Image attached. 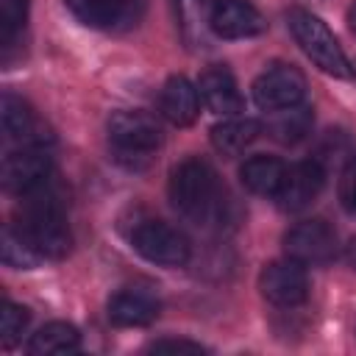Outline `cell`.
I'll return each mask as SVG.
<instances>
[{
  "label": "cell",
  "mask_w": 356,
  "mask_h": 356,
  "mask_svg": "<svg viewBox=\"0 0 356 356\" xmlns=\"http://www.w3.org/2000/svg\"><path fill=\"white\" fill-rule=\"evenodd\" d=\"M106 314L114 325L142 328L159 317V300L145 289H120L108 298Z\"/></svg>",
  "instance_id": "obj_15"
},
{
  "label": "cell",
  "mask_w": 356,
  "mask_h": 356,
  "mask_svg": "<svg viewBox=\"0 0 356 356\" xmlns=\"http://www.w3.org/2000/svg\"><path fill=\"white\" fill-rule=\"evenodd\" d=\"M259 289H261V298L270 300L273 306L292 309L306 300L309 278H306L303 264H298L295 259L270 261L259 275Z\"/></svg>",
  "instance_id": "obj_8"
},
{
  "label": "cell",
  "mask_w": 356,
  "mask_h": 356,
  "mask_svg": "<svg viewBox=\"0 0 356 356\" xmlns=\"http://www.w3.org/2000/svg\"><path fill=\"white\" fill-rule=\"evenodd\" d=\"M286 25H289L295 42L300 44V50L314 61V67H320L323 72H328L334 78H350L353 75L342 44L337 42V36L328 31V25L317 14H312L306 8H289Z\"/></svg>",
  "instance_id": "obj_3"
},
{
  "label": "cell",
  "mask_w": 356,
  "mask_h": 356,
  "mask_svg": "<svg viewBox=\"0 0 356 356\" xmlns=\"http://www.w3.org/2000/svg\"><path fill=\"white\" fill-rule=\"evenodd\" d=\"M31 320V312L19 303H11V300H3V314H0V339H3V348H14L19 339H22V331Z\"/></svg>",
  "instance_id": "obj_23"
},
{
  "label": "cell",
  "mask_w": 356,
  "mask_h": 356,
  "mask_svg": "<svg viewBox=\"0 0 356 356\" xmlns=\"http://www.w3.org/2000/svg\"><path fill=\"white\" fill-rule=\"evenodd\" d=\"M108 142L120 159H150L161 145V128L145 111H117L108 120Z\"/></svg>",
  "instance_id": "obj_5"
},
{
  "label": "cell",
  "mask_w": 356,
  "mask_h": 356,
  "mask_svg": "<svg viewBox=\"0 0 356 356\" xmlns=\"http://www.w3.org/2000/svg\"><path fill=\"white\" fill-rule=\"evenodd\" d=\"M159 106H161V114L172 125H192L200 114V92H197V86L189 83V78L172 75L161 86Z\"/></svg>",
  "instance_id": "obj_16"
},
{
  "label": "cell",
  "mask_w": 356,
  "mask_h": 356,
  "mask_svg": "<svg viewBox=\"0 0 356 356\" xmlns=\"http://www.w3.org/2000/svg\"><path fill=\"white\" fill-rule=\"evenodd\" d=\"M17 228L42 259H61L72 245L67 217H64V203L47 184L22 195Z\"/></svg>",
  "instance_id": "obj_1"
},
{
  "label": "cell",
  "mask_w": 356,
  "mask_h": 356,
  "mask_svg": "<svg viewBox=\"0 0 356 356\" xmlns=\"http://www.w3.org/2000/svg\"><path fill=\"white\" fill-rule=\"evenodd\" d=\"M286 167L275 159V156H253L242 164L239 178L245 184V189H250L253 195H264V197H275L281 181H284Z\"/></svg>",
  "instance_id": "obj_18"
},
{
  "label": "cell",
  "mask_w": 356,
  "mask_h": 356,
  "mask_svg": "<svg viewBox=\"0 0 356 356\" xmlns=\"http://www.w3.org/2000/svg\"><path fill=\"white\" fill-rule=\"evenodd\" d=\"M0 122H3L6 139L19 142L22 147H28V145L44 147V142L53 139L47 134V125L36 117V111L22 97H17L14 92H3V100H0Z\"/></svg>",
  "instance_id": "obj_11"
},
{
  "label": "cell",
  "mask_w": 356,
  "mask_h": 356,
  "mask_svg": "<svg viewBox=\"0 0 356 356\" xmlns=\"http://www.w3.org/2000/svg\"><path fill=\"white\" fill-rule=\"evenodd\" d=\"M348 25H350V31L356 33V0H353V6L348 8Z\"/></svg>",
  "instance_id": "obj_28"
},
{
  "label": "cell",
  "mask_w": 356,
  "mask_h": 356,
  "mask_svg": "<svg viewBox=\"0 0 356 356\" xmlns=\"http://www.w3.org/2000/svg\"><path fill=\"white\" fill-rule=\"evenodd\" d=\"M28 19V0H0V42L11 47L14 36L22 31Z\"/></svg>",
  "instance_id": "obj_24"
},
{
  "label": "cell",
  "mask_w": 356,
  "mask_h": 356,
  "mask_svg": "<svg viewBox=\"0 0 356 356\" xmlns=\"http://www.w3.org/2000/svg\"><path fill=\"white\" fill-rule=\"evenodd\" d=\"M284 250L303 267H320L337 256V234L323 220H306L284 234Z\"/></svg>",
  "instance_id": "obj_6"
},
{
  "label": "cell",
  "mask_w": 356,
  "mask_h": 356,
  "mask_svg": "<svg viewBox=\"0 0 356 356\" xmlns=\"http://www.w3.org/2000/svg\"><path fill=\"white\" fill-rule=\"evenodd\" d=\"M312 122H314L312 108L298 103V106L273 111V117L267 120V134L281 145H295L312 131Z\"/></svg>",
  "instance_id": "obj_20"
},
{
  "label": "cell",
  "mask_w": 356,
  "mask_h": 356,
  "mask_svg": "<svg viewBox=\"0 0 356 356\" xmlns=\"http://www.w3.org/2000/svg\"><path fill=\"white\" fill-rule=\"evenodd\" d=\"M131 248L142 259L161 264V267H181L189 261V253H192L189 239L178 228H172L161 220L136 222L131 231Z\"/></svg>",
  "instance_id": "obj_4"
},
{
  "label": "cell",
  "mask_w": 356,
  "mask_h": 356,
  "mask_svg": "<svg viewBox=\"0 0 356 356\" xmlns=\"http://www.w3.org/2000/svg\"><path fill=\"white\" fill-rule=\"evenodd\" d=\"M78 22L95 31H120L136 25L145 0H64Z\"/></svg>",
  "instance_id": "obj_10"
},
{
  "label": "cell",
  "mask_w": 356,
  "mask_h": 356,
  "mask_svg": "<svg viewBox=\"0 0 356 356\" xmlns=\"http://www.w3.org/2000/svg\"><path fill=\"white\" fill-rule=\"evenodd\" d=\"M323 181H325V170L320 161H314V159L298 161L284 172V181L275 192V200L284 211H300L320 195Z\"/></svg>",
  "instance_id": "obj_12"
},
{
  "label": "cell",
  "mask_w": 356,
  "mask_h": 356,
  "mask_svg": "<svg viewBox=\"0 0 356 356\" xmlns=\"http://www.w3.org/2000/svg\"><path fill=\"white\" fill-rule=\"evenodd\" d=\"M261 134V122L248 117H231L211 128V145L222 156H236L245 147H250Z\"/></svg>",
  "instance_id": "obj_17"
},
{
  "label": "cell",
  "mask_w": 356,
  "mask_h": 356,
  "mask_svg": "<svg viewBox=\"0 0 356 356\" xmlns=\"http://www.w3.org/2000/svg\"><path fill=\"white\" fill-rule=\"evenodd\" d=\"M81 348V334L72 323H47L42 325L31 342H28V353L33 356H61V353H72Z\"/></svg>",
  "instance_id": "obj_19"
},
{
  "label": "cell",
  "mask_w": 356,
  "mask_h": 356,
  "mask_svg": "<svg viewBox=\"0 0 356 356\" xmlns=\"http://www.w3.org/2000/svg\"><path fill=\"white\" fill-rule=\"evenodd\" d=\"M306 95V78L300 70L289 64L267 67L253 81V100L264 111H281L289 106H298Z\"/></svg>",
  "instance_id": "obj_7"
},
{
  "label": "cell",
  "mask_w": 356,
  "mask_h": 356,
  "mask_svg": "<svg viewBox=\"0 0 356 356\" xmlns=\"http://www.w3.org/2000/svg\"><path fill=\"white\" fill-rule=\"evenodd\" d=\"M147 350H153V353H206V348L200 342H189V339H159Z\"/></svg>",
  "instance_id": "obj_26"
},
{
  "label": "cell",
  "mask_w": 356,
  "mask_h": 356,
  "mask_svg": "<svg viewBox=\"0 0 356 356\" xmlns=\"http://www.w3.org/2000/svg\"><path fill=\"white\" fill-rule=\"evenodd\" d=\"M209 28L220 39H248L264 31V17L248 0H217L209 17Z\"/></svg>",
  "instance_id": "obj_13"
},
{
  "label": "cell",
  "mask_w": 356,
  "mask_h": 356,
  "mask_svg": "<svg viewBox=\"0 0 356 356\" xmlns=\"http://www.w3.org/2000/svg\"><path fill=\"white\" fill-rule=\"evenodd\" d=\"M3 264L11 270H33L39 267L44 259L33 250V245L22 236V231L17 225H6L3 231Z\"/></svg>",
  "instance_id": "obj_21"
},
{
  "label": "cell",
  "mask_w": 356,
  "mask_h": 356,
  "mask_svg": "<svg viewBox=\"0 0 356 356\" xmlns=\"http://www.w3.org/2000/svg\"><path fill=\"white\" fill-rule=\"evenodd\" d=\"M167 192L172 209L197 225H206L222 214V189L217 172L203 159H184L170 172Z\"/></svg>",
  "instance_id": "obj_2"
},
{
  "label": "cell",
  "mask_w": 356,
  "mask_h": 356,
  "mask_svg": "<svg viewBox=\"0 0 356 356\" xmlns=\"http://www.w3.org/2000/svg\"><path fill=\"white\" fill-rule=\"evenodd\" d=\"M53 175V159L44 147L28 145L3 159V186L14 195H28L47 184Z\"/></svg>",
  "instance_id": "obj_9"
},
{
  "label": "cell",
  "mask_w": 356,
  "mask_h": 356,
  "mask_svg": "<svg viewBox=\"0 0 356 356\" xmlns=\"http://www.w3.org/2000/svg\"><path fill=\"white\" fill-rule=\"evenodd\" d=\"M339 200L348 211H356V156L348 161L339 178Z\"/></svg>",
  "instance_id": "obj_25"
},
{
  "label": "cell",
  "mask_w": 356,
  "mask_h": 356,
  "mask_svg": "<svg viewBox=\"0 0 356 356\" xmlns=\"http://www.w3.org/2000/svg\"><path fill=\"white\" fill-rule=\"evenodd\" d=\"M345 261L356 270V239H350V242H348V248H345Z\"/></svg>",
  "instance_id": "obj_27"
},
{
  "label": "cell",
  "mask_w": 356,
  "mask_h": 356,
  "mask_svg": "<svg viewBox=\"0 0 356 356\" xmlns=\"http://www.w3.org/2000/svg\"><path fill=\"white\" fill-rule=\"evenodd\" d=\"M217 0H175L178 6V22H181V31L189 42L197 39L200 33V25H209V17H211V8H214Z\"/></svg>",
  "instance_id": "obj_22"
},
{
  "label": "cell",
  "mask_w": 356,
  "mask_h": 356,
  "mask_svg": "<svg viewBox=\"0 0 356 356\" xmlns=\"http://www.w3.org/2000/svg\"><path fill=\"white\" fill-rule=\"evenodd\" d=\"M197 92H200V100L206 103V108L220 114V117H234L245 106L242 92L236 86V78L225 67L206 70L200 75V81H197Z\"/></svg>",
  "instance_id": "obj_14"
}]
</instances>
